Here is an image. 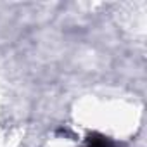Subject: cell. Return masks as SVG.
Masks as SVG:
<instances>
[{"instance_id":"6da1fadb","label":"cell","mask_w":147,"mask_h":147,"mask_svg":"<svg viewBox=\"0 0 147 147\" xmlns=\"http://www.w3.org/2000/svg\"><path fill=\"white\" fill-rule=\"evenodd\" d=\"M88 147H113V145L104 137H94V138L88 140Z\"/></svg>"}]
</instances>
